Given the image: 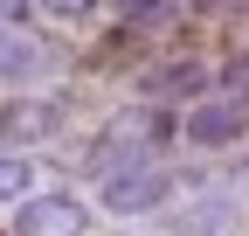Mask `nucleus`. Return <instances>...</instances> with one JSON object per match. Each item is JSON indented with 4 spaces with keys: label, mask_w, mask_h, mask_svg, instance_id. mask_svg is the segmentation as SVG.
<instances>
[{
    "label": "nucleus",
    "mask_w": 249,
    "mask_h": 236,
    "mask_svg": "<svg viewBox=\"0 0 249 236\" xmlns=\"http://www.w3.org/2000/svg\"><path fill=\"white\" fill-rule=\"evenodd\" d=\"M180 139V111H160V104H139V111H124L111 118V125L90 139V153H83V174L90 181H104V174L118 167H139V160H166V146Z\"/></svg>",
    "instance_id": "nucleus-1"
},
{
    "label": "nucleus",
    "mask_w": 249,
    "mask_h": 236,
    "mask_svg": "<svg viewBox=\"0 0 249 236\" xmlns=\"http://www.w3.org/2000/svg\"><path fill=\"white\" fill-rule=\"evenodd\" d=\"M173 201V167L166 160H139V167H118L97 181V209L104 216H152Z\"/></svg>",
    "instance_id": "nucleus-2"
},
{
    "label": "nucleus",
    "mask_w": 249,
    "mask_h": 236,
    "mask_svg": "<svg viewBox=\"0 0 249 236\" xmlns=\"http://www.w3.org/2000/svg\"><path fill=\"white\" fill-rule=\"evenodd\" d=\"M180 139L194 146V153H235V146L249 139V104L208 91V98H194L180 111Z\"/></svg>",
    "instance_id": "nucleus-3"
},
{
    "label": "nucleus",
    "mask_w": 249,
    "mask_h": 236,
    "mask_svg": "<svg viewBox=\"0 0 249 236\" xmlns=\"http://www.w3.org/2000/svg\"><path fill=\"white\" fill-rule=\"evenodd\" d=\"M214 91V70L201 63V56H160V63L139 70V98L160 104V111H187L194 98Z\"/></svg>",
    "instance_id": "nucleus-4"
},
{
    "label": "nucleus",
    "mask_w": 249,
    "mask_h": 236,
    "mask_svg": "<svg viewBox=\"0 0 249 236\" xmlns=\"http://www.w3.org/2000/svg\"><path fill=\"white\" fill-rule=\"evenodd\" d=\"M90 229V201L76 195H28L14 201V229L7 236H83Z\"/></svg>",
    "instance_id": "nucleus-5"
},
{
    "label": "nucleus",
    "mask_w": 249,
    "mask_h": 236,
    "mask_svg": "<svg viewBox=\"0 0 249 236\" xmlns=\"http://www.w3.org/2000/svg\"><path fill=\"white\" fill-rule=\"evenodd\" d=\"M62 132V104L55 98H7L0 104V153H28Z\"/></svg>",
    "instance_id": "nucleus-6"
},
{
    "label": "nucleus",
    "mask_w": 249,
    "mask_h": 236,
    "mask_svg": "<svg viewBox=\"0 0 249 236\" xmlns=\"http://www.w3.org/2000/svg\"><path fill=\"white\" fill-rule=\"evenodd\" d=\"M49 70V49H42V35L35 28H0V83H35Z\"/></svg>",
    "instance_id": "nucleus-7"
},
{
    "label": "nucleus",
    "mask_w": 249,
    "mask_h": 236,
    "mask_svg": "<svg viewBox=\"0 0 249 236\" xmlns=\"http://www.w3.org/2000/svg\"><path fill=\"white\" fill-rule=\"evenodd\" d=\"M235 188H222V195H208V201H194V209L180 216V236H214V229H235Z\"/></svg>",
    "instance_id": "nucleus-8"
},
{
    "label": "nucleus",
    "mask_w": 249,
    "mask_h": 236,
    "mask_svg": "<svg viewBox=\"0 0 249 236\" xmlns=\"http://www.w3.org/2000/svg\"><path fill=\"white\" fill-rule=\"evenodd\" d=\"M28 195H35V160L28 153H0V209H14Z\"/></svg>",
    "instance_id": "nucleus-9"
},
{
    "label": "nucleus",
    "mask_w": 249,
    "mask_h": 236,
    "mask_svg": "<svg viewBox=\"0 0 249 236\" xmlns=\"http://www.w3.org/2000/svg\"><path fill=\"white\" fill-rule=\"evenodd\" d=\"M104 7H111L124 28H160V21L173 14V0H104Z\"/></svg>",
    "instance_id": "nucleus-10"
},
{
    "label": "nucleus",
    "mask_w": 249,
    "mask_h": 236,
    "mask_svg": "<svg viewBox=\"0 0 249 236\" xmlns=\"http://www.w3.org/2000/svg\"><path fill=\"white\" fill-rule=\"evenodd\" d=\"M214 83H222V98L249 104V49H229V63L214 70Z\"/></svg>",
    "instance_id": "nucleus-11"
},
{
    "label": "nucleus",
    "mask_w": 249,
    "mask_h": 236,
    "mask_svg": "<svg viewBox=\"0 0 249 236\" xmlns=\"http://www.w3.org/2000/svg\"><path fill=\"white\" fill-rule=\"evenodd\" d=\"M104 0H35V14H49V21H62V28H76V21H90Z\"/></svg>",
    "instance_id": "nucleus-12"
},
{
    "label": "nucleus",
    "mask_w": 249,
    "mask_h": 236,
    "mask_svg": "<svg viewBox=\"0 0 249 236\" xmlns=\"http://www.w3.org/2000/svg\"><path fill=\"white\" fill-rule=\"evenodd\" d=\"M28 14H35V0H0V28H28Z\"/></svg>",
    "instance_id": "nucleus-13"
},
{
    "label": "nucleus",
    "mask_w": 249,
    "mask_h": 236,
    "mask_svg": "<svg viewBox=\"0 0 249 236\" xmlns=\"http://www.w3.org/2000/svg\"><path fill=\"white\" fill-rule=\"evenodd\" d=\"M229 181H235V195H249V146H235V174Z\"/></svg>",
    "instance_id": "nucleus-14"
},
{
    "label": "nucleus",
    "mask_w": 249,
    "mask_h": 236,
    "mask_svg": "<svg viewBox=\"0 0 249 236\" xmlns=\"http://www.w3.org/2000/svg\"><path fill=\"white\" fill-rule=\"evenodd\" d=\"M194 7H201V14H208V7H214V0H194Z\"/></svg>",
    "instance_id": "nucleus-15"
}]
</instances>
